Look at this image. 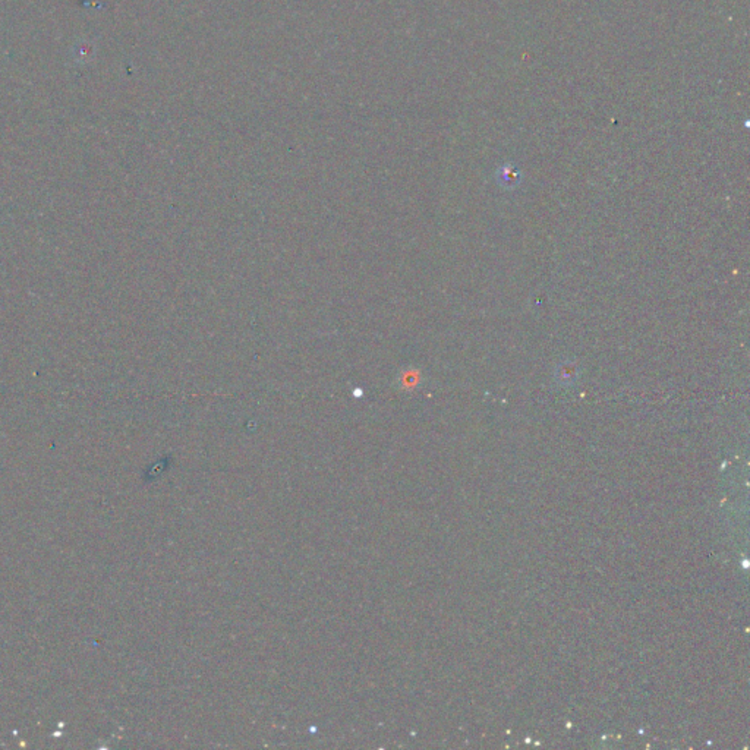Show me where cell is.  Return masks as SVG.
Wrapping results in <instances>:
<instances>
[{"label": "cell", "mask_w": 750, "mask_h": 750, "mask_svg": "<svg viewBox=\"0 0 750 750\" xmlns=\"http://www.w3.org/2000/svg\"><path fill=\"white\" fill-rule=\"evenodd\" d=\"M579 375H580V370L572 360L562 362V364L555 368V374H554L555 381L563 387H570L576 384V381L579 380Z\"/></svg>", "instance_id": "obj_1"}, {"label": "cell", "mask_w": 750, "mask_h": 750, "mask_svg": "<svg viewBox=\"0 0 750 750\" xmlns=\"http://www.w3.org/2000/svg\"><path fill=\"white\" fill-rule=\"evenodd\" d=\"M520 181H522V175L513 164H505L497 171V182L504 189L512 191L518 188L520 185Z\"/></svg>", "instance_id": "obj_2"}]
</instances>
